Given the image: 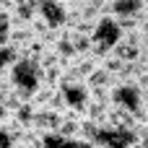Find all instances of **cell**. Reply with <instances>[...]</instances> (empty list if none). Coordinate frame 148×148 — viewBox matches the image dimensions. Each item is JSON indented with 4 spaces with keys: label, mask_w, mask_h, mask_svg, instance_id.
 Listing matches in <instances>:
<instances>
[{
    "label": "cell",
    "mask_w": 148,
    "mask_h": 148,
    "mask_svg": "<svg viewBox=\"0 0 148 148\" xmlns=\"http://www.w3.org/2000/svg\"><path fill=\"white\" fill-rule=\"evenodd\" d=\"M120 39H122V29L117 26V21H112L109 16H101L88 31V55L96 60H104L112 55Z\"/></svg>",
    "instance_id": "2"
},
{
    "label": "cell",
    "mask_w": 148,
    "mask_h": 148,
    "mask_svg": "<svg viewBox=\"0 0 148 148\" xmlns=\"http://www.w3.org/2000/svg\"><path fill=\"white\" fill-rule=\"evenodd\" d=\"M36 21L57 34L68 26V3H60V0H44V3H36Z\"/></svg>",
    "instance_id": "5"
},
{
    "label": "cell",
    "mask_w": 148,
    "mask_h": 148,
    "mask_svg": "<svg viewBox=\"0 0 148 148\" xmlns=\"http://www.w3.org/2000/svg\"><path fill=\"white\" fill-rule=\"evenodd\" d=\"M10 117H13V114H10V112H8V109H5V107H3V104H0V130H3V127H5V122H8V120H10Z\"/></svg>",
    "instance_id": "10"
},
{
    "label": "cell",
    "mask_w": 148,
    "mask_h": 148,
    "mask_svg": "<svg viewBox=\"0 0 148 148\" xmlns=\"http://www.w3.org/2000/svg\"><path fill=\"white\" fill-rule=\"evenodd\" d=\"M57 96L62 104V112H75V114H86L91 94L86 83H57Z\"/></svg>",
    "instance_id": "4"
},
{
    "label": "cell",
    "mask_w": 148,
    "mask_h": 148,
    "mask_svg": "<svg viewBox=\"0 0 148 148\" xmlns=\"http://www.w3.org/2000/svg\"><path fill=\"white\" fill-rule=\"evenodd\" d=\"M13 60H16V55H13L8 47H0V81H5V75H8L10 65H13Z\"/></svg>",
    "instance_id": "7"
},
{
    "label": "cell",
    "mask_w": 148,
    "mask_h": 148,
    "mask_svg": "<svg viewBox=\"0 0 148 148\" xmlns=\"http://www.w3.org/2000/svg\"><path fill=\"white\" fill-rule=\"evenodd\" d=\"M0 148H16V140H13L5 130H0Z\"/></svg>",
    "instance_id": "9"
},
{
    "label": "cell",
    "mask_w": 148,
    "mask_h": 148,
    "mask_svg": "<svg viewBox=\"0 0 148 148\" xmlns=\"http://www.w3.org/2000/svg\"><path fill=\"white\" fill-rule=\"evenodd\" d=\"M133 148H148V122H143L135 130V143H133Z\"/></svg>",
    "instance_id": "8"
},
{
    "label": "cell",
    "mask_w": 148,
    "mask_h": 148,
    "mask_svg": "<svg viewBox=\"0 0 148 148\" xmlns=\"http://www.w3.org/2000/svg\"><path fill=\"white\" fill-rule=\"evenodd\" d=\"M109 104H112V109H120V112L135 117L140 125L148 122L146 109H143V91L138 88L135 81H117L109 91Z\"/></svg>",
    "instance_id": "3"
},
{
    "label": "cell",
    "mask_w": 148,
    "mask_h": 148,
    "mask_svg": "<svg viewBox=\"0 0 148 148\" xmlns=\"http://www.w3.org/2000/svg\"><path fill=\"white\" fill-rule=\"evenodd\" d=\"M143 109H146V120H148V91H143Z\"/></svg>",
    "instance_id": "11"
},
{
    "label": "cell",
    "mask_w": 148,
    "mask_h": 148,
    "mask_svg": "<svg viewBox=\"0 0 148 148\" xmlns=\"http://www.w3.org/2000/svg\"><path fill=\"white\" fill-rule=\"evenodd\" d=\"M5 81L10 86V91L26 104V101H31L36 88L42 86V68H39V62H34L29 57H16L8 75H5Z\"/></svg>",
    "instance_id": "1"
},
{
    "label": "cell",
    "mask_w": 148,
    "mask_h": 148,
    "mask_svg": "<svg viewBox=\"0 0 148 148\" xmlns=\"http://www.w3.org/2000/svg\"><path fill=\"white\" fill-rule=\"evenodd\" d=\"M10 10L13 3H0V47H5L10 36Z\"/></svg>",
    "instance_id": "6"
}]
</instances>
